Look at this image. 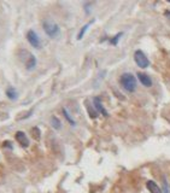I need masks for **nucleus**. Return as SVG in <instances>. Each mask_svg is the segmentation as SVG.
I'll return each instance as SVG.
<instances>
[{
  "instance_id": "0eeeda50",
  "label": "nucleus",
  "mask_w": 170,
  "mask_h": 193,
  "mask_svg": "<svg viewBox=\"0 0 170 193\" xmlns=\"http://www.w3.org/2000/svg\"><path fill=\"white\" fill-rule=\"evenodd\" d=\"M93 103H94V107H95V110L97 111H99L100 114H102L104 116H107V112H106V110L102 107V102H100V98H94L93 99Z\"/></svg>"
},
{
  "instance_id": "ddd939ff",
  "label": "nucleus",
  "mask_w": 170,
  "mask_h": 193,
  "mask_svg": "<svg viewBox=\"0 0 170 193\" xmlns=\"http://www.w3.org/2000/svg\"><path fill=\"white\" fill-rule=\"evenodd\" d=\"M32 133H33V136H34L35 140H40V129L37 127H34L32 129Z\"/></svg>"
},
{
  "instance_id": "f03ea898",
  "label": "nucleus",
  "mask_w": 170,
  "mask_h": 193,
  "mask_svg": "<svg viewBox=\"0 0 170 193\" xmlns=\"http://www.w3.org/2000/svg\"><path fill=\"white\" fill-rule=\"evenodd\" d=\"M42 25H44V30H45V33L48 35L50 37H56L57 35L59 34V27H58L53 21L47 20V21L44 22Z\"/></svg>"
},
{
  "instance_id": "39448f33",
  "label": "nucleus",
  "mask_w": 170,
  "mask_h": 193,
  "mask_svg": "<svg viewBox=\"0 0 170 193\" xmlns=\"http://www.w3.org/2000/svg\"><path fill=\"white\" fill-rule=\"evenodd\" d=\"M16 140L18 141V144H21L23 147H28L29 146V139L23 132H17L16 133Z\"/></svg>"
},
{
  "instance_id": "2eb2a0df",
  "label": "nucleus",
  "mask_w": 170,
  "mask_h": 193,
  "mask_svg": "<svg viewBox=\"0 0 170 193\" xmlns=\"http://www.w3.org/2000/svg\"><path fill=\"white\" fill-rule=\"evenodd\" d=\"M63 114H64V117H65V118H67V120H68V121H69V123H71V125H75V122H74V120H72V118L70 117V115L68 114V111H67L65 109H63Z\"/></svg>"
},
{
  "instance_id": "9b49d317",
  "label": "nucleus",
  "mask_w": 170,
  "mask_h": 193,
  "mask_svg": "<svg viewBox=\"0 0 170 193\" xmlns=\"http://www.w3.org/2000/svg\"><path fill=\"white\" fill-rule=\"evenodd\" d=\"M51 123H52V127L54 128V129H60L62 128V125H60V121L57 118L56 116H53L52 118H51Z\"/></svg>"
},
{
  "instance_id": "6e6552de",
  "label": "nucleus",
  "mask_w": 170,
  "mask_h": 193,
  "mask_svg": "<svg viewBox=\"0 0 170 193\" xmlns=\"http://www.w3.org/2000/svg\"><path fill=\"white\" fill-rule=\"evenodd\" d=\"M24 64H25V68L28 69V70H30V69H33L36 65V59H35V57L33 55L29 53L28 58L24 60Z\"/></svg>"
},
{
  "instance_id": "20e7f679",
  "label": "nucleus",
  "mask_w": 170,
  "mask_h": 193,
  "mask_svg": "<svg viewBox=\"0 0 170 193\" xmlns=\"http://www.w3.org/2000/svg\"><path fill=\"white\" fill-rule=\"evenodd\" d=\"M27 39L29 41V44L35 47V48H40L41 47V41H40V37L37 36V34L35 33L34 30H29L27 33Z\"/></svg>"
},
{
  "instance_id": "7ed1b4c3",
  "label": "nucleus",
  "mask_w": 170,
  "mask_h": 193,
  "mask_svg": "<svg viewBox=\"0 0 170 193\" xmlns=\"http://www.w3.org/2000/svg\"><path fill=\"white\" fill-rule=\"evenodd\" d=\"M134 59H135L136 65H137L139 68L145 69L150 65V60L147 59L146 55H145L142 51H140V50L135 51V53H134Z\"/></svg>"
},
{
  "instance_id": "4468645a",
  "label": "nucleus",
  "mask_w": 170,
  "mask_h": 193,
  "mask_svg": "<svg viewBox=\"0 0 170 193\" xmlns=\"http://www.w3.org/2000/svg\"><path fill=\"white\" fill-rule=\"evenodd\" d=\"M89 24H91V23H88V24H86V25H83V27H82V29H81V32H80V33H79V35H77V39H79V40H81V39H82V36H83V34H85V33L87 32V29H88V27H89Z\"/></svg>"
},
{
  "instance_id": "9d476101",
  "label": "nucleus",
  "mask_w": 170,
  "mask_h": 193,
  "mask_svg": "<svg viewBox=\"0 0 170 193\" xmlns=\"http://www.w3.org/2000/svg\"><path fill=\"white\" fill-rule=\"evenodd\" d=\"M6 95L9 97V99H11V100H16L17 99V91L13 88V87H9L7 90H6Z\"/></svg>"
},
{
  "instance_id": "1a4fd4ad",
  "label": "nucleus",
  "mask_w": 170,
  "mask_h": 193,
  "mask_svg": "<svg viewBox=\"0 0 170 193\" xmlns=\"http://www.w3.org/2000/svg\"><path fill=\"white\" fill-rule=\"evenodd\" d=\"M146 186H147V190L151 193H163L162 192V190L158 187V185H157L155 181H147Z\"/></svg>"
},
{
  "instance_id": "dca6fc26",
  "label": "nucleus",
  "mask_w": 170,
  "mask_h": 193,
  "mask_svg": "<svg viewBox=\"0 0 170 193\" xmlns=\"http://www.w3.org/2000/svg\"><path fill=\"white\" fill-rule=\"evenodd\" d=\"M165 16H167V17H168V18H169V20H170V11L167 12V13H165Z\"/></svg>"
},
{
  "instance_id": "f8f14e48",
  "label": "nucleus",
  "mask_w": 170,
  "mask_h": 193,
  "mask_svg": "<svg viewBox=\"0 0 170 193\" xmlns=\"http://www.w3.org/2000/svg\"><path fill=\"white\" fill-rule=\"evenodd\" d=\"M86 106H87V110H88V114H89V116H91L92 118H95V117L98 116V115H97L98 114V111H97V110H93L91 106H89V104H87Z\"/></svg>"
},
{
  "instance_id": "f257e3e1",
  "label": "nucleus",
  "mask_w": 170,
  "mask_h": 193,
  "mask_svg": "<svg viewBox=\"0 0 170 193\" xmlns=\"http://www.w3.org/2000/svg\"><path fill=\"white\" fill-rule=\"evenodd\" d=\"M121 83L123 86L125 91L128 92H134L136 88V79L135 76L130 72H125L121 76Z\"/></svg>"
},
{
  "instance_id": "423d86ee",
  "label": "nucleus",
  "mask_w": 170,
  "mask_h": 193,
  "mask_svg": "<svg viewBox=\"0 0 170 193\" xmlns=\"http://www.w3.org/2000/svg\"><path fill=\"white\" fill-rule=\"evenodd\" d=\"M137 77L140 80V82H141L144 86H146V87H150V86L152 85V80H151V77H150L148 75H146V74L139 72V74H137Z\"/></svg>"
}]
</instances>
